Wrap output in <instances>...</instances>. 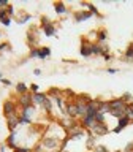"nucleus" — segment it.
<instances>
[{
	"label": "nucleus",
	"mask_w": 133,
	"mask_h": 152,
	"mask_svg": "<svg viewBox=\"0 0 133 152\" xmlns=\"http://www.w3.org/2000/svg\"><path fill=\"white\" fill-rule=\"evenodd\" d=\"M2 24H3V26H7V27H8L10 24H11V19H10V18H7V19H5V21L2 22Z\"/></svg>",
	"instance_id": "35"
},
{
	"label": "nucleus",
	"mask_w": 133,
	"mask_h": 152,
	"mask_svg": "<svg viewBox=\"0 0 133 152\" xmlns=\"http://www.w3.org/2000/svg\"><path fill=\"white\" fill-rule=\"evenodd\" d=\"M8 2H5V0H0V10H5V8H7L8 7Z\"/></svg>",
	"instance_id": "33"
},
{
	"label": "nucleus",
	"mask_w": 133,
	"mask_h": 152,
	"mask_svg": "<svg viewBox=\"0 0 133 152\" xmlns=\"http://www.w3.org/2000/svg\"><path fill=\"white\" fill-rule=\"evenodd\" d=\"M81 5H83L84 8H87V11H90V13H92V14H95V16H98V18H102V14L98 13V10L95 8L94 5H92V3H84V2H83V3H81Z\"/></svg>",
	"instance_id": "16"
},
{
	"label": "nucleus",
	"mask_w": 133,
	"mask_h": 152,
	"mask_svg": "<svg viewBox=\"0 0 133 152\" xmlns=\"http://www.w3.org/2000/svg\"><path fill=\"white\" fill-rule=\"evenodd\" d=\"M125 59H128V60H133V43H132V45L127 48V51H125Z\"/></svg>",
	"instance_id": "23"
},
{
	"label": "nucleus",
	"mask_w": 133,
	"mask_h": 152,
	"mask_svg": "<svg viewBox=\"0 0 133 152\" xmlns=\"http://www.w3.org/2000/svg\"><path fill=\"white\" fill-rule=\"evenodd\" d=\"M95 122H104V113L97 111V114H95Z\"/></svg>",
	"instance_id": "24"
},
{
	"label": "nucleus",
	"mask_w": 133,
	"mask_h": 152,
	"mask_svg": "<svg viewBox=\"0 0 133 152\" xmlns=\"http://www.w3.org/2000/svg\"><path fill=\"white\" fill-rule=\"evenodd\" d=\"M81 56L83 57H89V56H92V49H90V45L89 43H86L83 41V45H81Z\"/></svg>",
	"instance_id": "12"
},
{
	"label": "nucleus",
	"mask_w": 133,
	"mask_h": 152,
	"mask_svg": "<svg viewBox=\"0 0 133 152\" xmlns=\"http://www.w3.org/2000/svg\"><path fill=\"white\" fill-rule=\"evenodd\" d=\"M109 104V114H113L114 117L121 119L125 116V109L128 104L124 102V98H116V100H111V102H108Z\"/></svg>",
	"instance_id": "1"
},
{
	"label": "nucleus",
	"mask_w": 133,
	"mask_h": 152,
	"mask_svg": "<svg viewBox=\"0 0 133 152\" xmlns=\"http://www.w3.org/2000/svg\"><path fill=\"white\" fill-rule=\"evenodd\" d=\"M103 59H104V60H111V54H108V52H104V54H103Z\"/></svg>",
	"instance_id": "37"
},
{
	"label": "nucleus",
	"mask_w": 133,
	"mask_h": 152,
	"mask_svg": "<svg viewBox=\"0 0 133 152\" xmlns=\"http://www.w3.org/2000/svg\"><path fill=\"white\" fill-rule=\"evenodd\" d=\"M30 19H32V16H30V14H26V16H21V18L18 19V24H24V22L30 21Z\"/></svg>",
	"instance_id": "25"
},
{
	"label": "nucleus",
	"mask_w": 133,
	"mask_h": 152,
	"mask_svg": "<svg viewBox=\"0 0 133 152\" xmlns=\"http://www.w3.org/2000/svg\"><path fill=\"white\" fill-rule=\"evenodd\" d=\"M33 73H35V75H37V76H38V75H41V70H38V68H37V70H35V71H33Z\"/></svg>",
	"instance_id": "39"
},
{
	"label": "nucleus",
	"mask_w": 133,
	"mask_h": 152,
	"mask_svg": "<svg viewBox=\"0 0 133 152\" xmlns=\"http://www.w3.org/2000/svg\"><path fill=\"white\" fill-rule=\"evenodd\" d=\"M90 49H92V54L94 56H103L104 52L108 51L106 48H102L100 45H90Z\"/></svg>",
	"instance_id": "14"
},
{
	"label": "nucleus",
	"mask_w": 133,
	"mask_h": 152,
	"mask_svg": "<svg viewBox=\"0 0 133 152\" xmlns=\"http://www.w3.org/2000/svg\"><path fill=\"white\" fill-rule=\"evenodd\" d=\"M125 117L128 119V121H133V104H128L127 109H125Z\"/></svg>",
	"instance_id": "22"
},
{
	"label": "nucleus",
	"mask_w": 133,
	"mask_h": 152,
	"mask_svg": "<svg viewBox=\"0 0 133 152\" xmlns=\"http://www.w3.org/2000/svg\"><path fill=\"white\" fill-rule=\"evenodd\" d=\"M124 152H133V142H130V144H127V147L124 149Z\"/></svg>",
	"instance_id": "32"
},
{
	"label": "nucleus",
	"mask_w": 133,
	"mask_h": 152,
	"mask_svg": "<svg viewBox=\"0 0 133 152\" xmlns=\"http://www.w3.org/2000/svg\"><path fill=\"white\" fill-rule=\"evenodd\" d=\"M41 106H43V109H45L46 113H51V109H52V102H51V98L48 97V98L45 100V103L41 104Z\"/></svg>",
	"instance_id": "21"
},
{
	"label": "nucleus",
	"mask_w": 133,
	"mask_h": 152,
	"mask_svg": "<svg viewBox=\"0 0 133 152\" xmlns=\"http://www.w3.org/2000/svg\"><path fill=\"white\" fill-rule=\"evenodd\" d=\"M94 147H95V136L89 132V136H87V149H94Z\"/></svg>",
	"instance_id": "20"
},
{
	"label": "nucleus",
	"mask_w": 133,
	"mask_h": 152,
	"mask_svg": "<svg viewBox=\"0 0 133 152\" xmlns=\"http://www.w3.org/2000/svg\"><path fill=\"white\" fill-rule=\"evenodd\" d=\"M19 104H21V108H28L32 106V94H24V95H19Z\"/></svg>",
	"instance_id": "7"
},
{
	"label": "nucleus",
	"mask_w": 133,
	"mask_h": 152,
	"mask_svg": "<svg viewBox=\"0 0 133 152\" xmlns=\"http://www.w3.org/2000/svg\"><path fill=\"white\" fill-rule=\"evenodd\" d=\"M128 124H130V121H128V119H127L125 116L121 117V119H119V122H117V127L114 128V133H121V132L124 130V128H125V127L128 125Z\"/></svg>",
	"instance_id": "10"
},
{
	"label": "nucleus",
	"mask_w": 133,
	"mask_h": 152,
	"mask_svg": "<svg viewBox=\"0 0 133 152\" xmlns=\"http://www.w3.org/2000/svg\"><path fill=\"white\" fill-rule=\"evenodd\" d=\"M28 57L30 59H35V57H38V48H32L30 54H28Z\"/></svg>",
	"instance_id": "28"
},
{
	"label": "nucleus",
	"mask_w": 133,
	"mask_h": 152,
	"mask_svg": "<svg viewBox=\"0 0 133 152\" xmlns=\"http://www.w3.org/2000/svg\"><path fill=\"white\" fill-rule=\"evenodd\" d=\"M94 151H95V152H109L104 146H95V147H94Z\"/></svg>",
	"instance_id": "30"
},
{
	"label": "nucleus",
	"mask_w": 133,
	"mask_h": 152,
	"mask_svg": "<svg viewBox=\"0 0 133 152\" xmlns=\"http://www.w3.org/2000/svg\"><path fill=\"white\" fill-rule=\"evenodd\" d=\"M7 18H10L8 13H7V8H5V10H0V22H3Z\"/></svg>",
	"instance_id": "26"
},
{
	"label": "nucleus",
	"mask_w": 133,
	"mask_h": 152,
	"mask_svg": "<svg viewBox=\"0 0 133 152\" xmlns=\"http://www.w3.org/2000/svg\"><path fill=\"white\" fill-rule=\"evenodd\" d=\"M7 146L11 147L13 151L18 147V146H16V132H11V133H10V136L7 138Z\"/></svg>",
	"instance_id": "13"
},
{
	"label": "nucleus",
	"mask_w": 133,
	"mask_h": 152,
	"mask_svg": "<svg viewBox=\"0 0 133 152\" xmlns=\"http://www.w3.org/2000/svg\"><path fill=\"white\" fill-rule=\"evenodd\" d=\"M16 92H18L19 95H24V94L28 92V87H27L24 83H18V84H16Z\"/></svg>",
	"instance_id": "19"
},
{
	"label": "nucleus",
	"mask_w": 133,
	"mask_h": 152,
	"mask_svg": "<svg viewBox=\"0 0 133 152\" xmlns=\"http://www.w3.org/2000/svg\"><path fill=\"white\" fill-rule=\"evenodd\" d=\"M51 56V48H38V59H46V57Z\"/></svg>",
	"instance_id": "15"
},
{
	"label": "nucleus",
	"mask_w": 133,
	"mask_h": 152,
	"mask_svg": "<svg viewBox=\"0 0 133 152\" xmlns=\"http://www.w3.org/2000/svg\"><path fill=\"white\" fill-rule=\"evenodd\" d=\"M106 71H108L109 75H114V73H117V70H116V68H108Z\"/></svg>",
	"instance_id": "38"
},
{
	"label": "nucleus",
	"mask_w": 133,
	"mask_h": 152,
	"mask_svg": "<svg viewBox=\"0 0 133 152\" xmlns=\"http://www.w3.org/2000/svg\"><path fill=\"white\" fill-rule=\"evenodd\" d=\"M54 10H56L57 14H65L66 13V7L62 2H56L54 3Z\"/></svg>",
	"instance_id": "17"
},
{
	"label": "nucleus",
	"mask_w": 133,
	"mask_h": 152,
	"mask_svg": "<svg viewBox=\"0 0 133 152\" xmlns=\"http://www.w3.org/2000/svg\"><path fill=\"white\" fill-rule=\"evenodd\" d=\"M43 32H45V35L46 37H52V35H56V26L54 24H45L43 26Z\"/></svg>",
	"instance_id": "11"
},
{
	"label": "nucleus",
	"mask_w": 133,
	"mask_h": 152,
	"mask_svg": "<svg viewBox=\"0 0 133 152\" xmlns=\"http://www.w3.org/2000/svg\"><path fill=\"white\" fill-rule=\"evenodd\" d=\"M94 14L90 13V11H76L75 13V21L76 22H84V21H87V19H90Z\"/></svg>",
	"instance_id": "8"
},
{
	"label": "nucleus",
	"mask_w": 133,
	"mask_h": 152,
	"mask_svg": "<svg viewBox=\"0 0 133 152\" xmlns=\"http://www.w3.org/2000/svg\"><path fill=\"white\" fill-rule=\"evenodd\" d=\"M0 81H2V83H3L5 86H10V84H11V81H10V79H5V78H2Z\"/></svg>",
	"instance_id": "36"
},
{
	"label": "nucleus",
	"mask_w": 133,
	"mask_h": 152,
	"mask_svg": "<svg viewBox=\"0 0 133 152\" xmlns=\"http://www.w3.org/2000/svg\"><path fill=\"white\" fill-rule=\"evenodd\" d=\"M3 114L5 117H10V116H16V104H14V102H11V100H7V102L3 103Z\"/></svg>",
	"instance_id": "4"
},
{
	"label": "nucleus",
	"mask_w": 133,
	"mask_h": 152,
	"mask_svg": "<svg viewBox=\"0 0 133 152\" xmlns=\"http://www.w3.org/2000/svg\"><path fill=\"white\" fill-rule=\"evenodd\" d=\"M7 125H8V130H10V132H14V130H16V127L19 125V116H18V114H16V116L7 117Z\"/></svg>",
	"instance_id": "9"
},
{
	"label": "nucleus",
	"mask_w": 133,
	"mask_h": 152,
	"mask_svg": "<svg viewBox=\"0 0 133 152\" xmlns=\"http://www.w3.org/2000/svg\"><path fill=\"white\" fill-rule=\"evenodd\" d=\"M7 13H8V16H14V8H13V5H8V7H7Z\"/></svg>",
	"instance_id": "31"
},
{
	"label": "nucleus",
	"mask_w": 133,
	"mask_h": 152,
	"mask_svg": "<svg viewBox=\"0 0 133 152\" xmlns=\"http://www.w3.org/2000/svg\"><path fill=\"white\" fill-rule=\"evenodd\" d=\"M106 38H108V32L104 30V28H102V30L97 32V40H98V43H104V41H106Z\"/></svg>",
	"instance_id": "18"
},
{
	"label": "nucleus",
	"mask_w": 133,
	"mask_h": 152,
	"mask_svg": "<svg viewBox=\"0 0 133 152\" xmlns=\"http://www.w3.org/2000/svg\"><path fill=\"white\" fill-rule=\"evenodd\" d=\"M14 152H33V151L30 149V147H16Z\"/></svg>",
	"instance_id": "29"
},
{
	"label": "nucleus",
	"mask_w": 133,
	"mask_h": 152,
	"mask_svg": "<svg viewBox=\"0 0 133 152\" xmlns=\"http://www.w3.org/2000/svg\"><path fill=\"white\" fill-rule=\"evenodd\" d=\"M65 114H66V116H68L70 119H76V117H79V116H78V108H76V103H75V102H66Z\"/></svg>",
	"instance_id": "5"
},
{
	"label": "nucleus",
	"mask_w": 133,
	"mask_h": 152,
	"mask_svg": "<svg viewBox=\"0 0 133 152\" xmlns=\"http://www.w3.org/2000/svg\"><path fill=\"white\" fill-rule=\"evenodd\" d=\"M48 98L46 94L43 92H37V94H32V103L35 104V106H41L43 103H45V100Z\"/></svg>",
	"instance_id": "6"
},
{
	"label": "nucleus",
	"mask_w": 133,
	"mask_h": 152,
	"mask_svg": "<svg viewBox=\"0 0 133 152\" xmlns=\"http://www.w3.org/2000/svg\"><path fill=\"white\" fill-rule=\"evenodd\" d=\"M3 78V75H2V71H0V79H2Z\"/></svg>",
	"instance_id": "40"
},
{
	"label": "nucleus",
	"mask_w": 133,
	"mask_h": 152,
	"mask_svg": "<svg viewBox=\"0 0 133 152\" xmlns=\"http://www.w3.org/2000/svg\"><path fill=\"white\" fill-rule=\"evenodd\" d=\"M59 142H60V140L57 136H45L41 140L40 146L37 147V151H41V149L52 151V149H57V147H59Z\"/></svg>",
	"instance_id": "2"
},
{
	"label": "nucleus",
	"mask_w": 133,
	"mask_h": 152,
	"mask_svg": "<svg viewBox=\"0 0 133 152\" xmlns=\"http://www.w3.org/2000/svg\"><path fill=\"white\" fill-rule=\"evenodd\" d=\"M8 48H10L8 43H0V52H2L3 49H8Z\"/></svg>",
	"instance_id": "34"
},
{
	"label": "nucleus",
	"mask_w": 133,
	"mask_h": 152,
	"mask_svg": "<svg viewBox=\"0 0 133 152\" xmlns=\"http://www.w3.org/2000/svg\"><path fill=\"white\" fill-rule=\"evenodd\" d=\"M28 90H30L32 94H37V92H40V86H38V84H32L30 87H28Z\"/></svg>",
	"instance_id": "27"
},
{
	"label": "nucleus",
	"mask_w": 133,
	"mask_h": 152,
	"mask_svg": "<svg viewBox=\"0 0 133 152\" xmlns=\"http://www.w3.org/2000/svg\"><path fill=\"white\" fill-rule=\"evenodd\" d=\"M87 130L92 133L94 136H103V135H106V133L109 132V128L106 125V122H94Z\"/></svg>",
	"instance_id": "3"
}]
</instances>
